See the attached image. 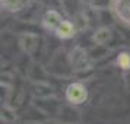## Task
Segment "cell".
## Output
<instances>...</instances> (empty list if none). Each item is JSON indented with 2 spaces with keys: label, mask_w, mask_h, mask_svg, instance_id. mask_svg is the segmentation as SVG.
I'll list each match as a JSON object with an SVG mask.
<instances>
[{
  "label": "cell",
  "mask_w": 130,
  "mask_h": 124,
  "mask_svg": "<svg viewBox=\"0 0 130 124\" xmlns=\"http://www.w3.org/2000/svg\"><path fill=\"white\" fill-rule=\"evenodd\" d=\"M112 31L110 26H100L92 32V42L95 45H105L111 40Z\"/></svg>",
  "instance_id": "cell-9"
},
{
  "label": "cell",
  "mask_w": 130,
  "mask_h": 124,
  "mask_svg": "<svg viewBox=\"0 0 130 124\" xmlns=\"http://www.w3.org/2000/svg\"><path fill=\"white\" fill-rule=\"evenodd\" d=\"M66 102L72 107H79L88 101V88L82 82H72L64 89Z\"/></svg>",
  "instance_id": "cell-1"
},
{
  "label": "cell",
  "mask_w": 130,
  "mask_h": 124,
  "mask_svg": "<svg viewBox=\"0 0 130 124\" xmlns=\"http://www.w3.org/2000/svg\"><path fill=\"white\" fill-rule=\"evenodd\" d=\"M79 124H82V123H79Z\"/></svg>",
  "instance_id": "cell-20"
},
{
  "label": "cell",
  "mask_w": 130,
  "mask_h": 124,
  "mask_svg": "<svg viewBox=\"0 0 130 124\" xmlns=\"http://www.w3.org/2000/svg\"><path fill=\"white\" fill-rule=\"evenodd\" d=\"M69 56V64H70V70L73 73H82L86 72L88 69L92 67V60L89 59L88 51L82 47H75Z\"/></svg>",
  "instance_id": "cell-2"
},
{
  "label": "cell",
  "mask_w": 130,
  "mask_h": 124,
  "mask_svg": "<svg viewBox=\"0 0 130 124\" xmlns=\"http://www.w3.org/2000/svg\"><path fill=\"white\" fill-rule=\"evenodd\" d=\"M21 124H40V123H32V121H22Z\"/></svg>",
  "instance_id": "cell-18"
},
{
  "label": "cell",
  "mask_w": 130,
  "mask_h": 124,
  "mask_svg": "<svg viewBox=\"0 0 130 124\" xmlns=\"http://www.w3.org/2000/svg\"><path fill=\"white\" fill-rule=\"evenodd\" d=\"M83 3H86V5H89V2H91V0H82Z\"/></svg>",
  "instance_id": "cell-19"
},
{
  "label": "cell",
  "mask_w": 130,
  "mask_h": 124,
  "mask_svg": "<svg viewBox=\"0 0 130 124\" xmlns=\"http://www.w3.org/2000/svg\"><path fill=\"white\" fill-rule=\"evenodd\" d=\"M54 91L48 82L45 83H34V98L35 99H45V98H53Z\"/></svg>",
  "instance_id": "cell-10"
},
{
  "label": "cell",
  "mask_w": 130,
  "mask_h": 124,
  "mask_svg": "<svg viewBox=\"0 0 130 124\" xmlns=\"http://www.w3.org/2000/svg\"><path fill=\"white\" fill-rule=\"evenodd\" d=\"M88 6L91 7L92 10H95L96 13L108 12V10H111L112 0H91Z\"/></svg>",
  "instance_id": "cell-15"
},
{
  "label": "cell",
  "mask_w": 130,
  "mask_h": 124,
  "mask_svg": "<svg viewBox=\"0 0 130 124\" xmlns=\"http://www.w3.org/2000/svg\"><path fill=\"white\" fill-rule=\"evenodd\" d=\"M108 53H110V50H108L105 45H95L94 44V47L88 50V56H89V59L92 60V63L107 57Z\"/></svg>",
  "instance_id": "cell-13"
},
{
  "label": "cell",
  "mask_w": 130,
  "mask_h": 124,
  "mask_svg": "<svg viewBox=\"0 0 130 124\" xmlns=\"http://www.w3.org/2000/svg\"><path fill=\"white\" fill-rule=\"evenodd\" d=\"M40 124H60L59 121H56V120H53V118H47V120H44L42 123Z\"/></svg>",
  "instance_id": "cell-17"
},
{
  "label": "cell",
  "mask_w": 130,
  "mask_h": 124,
  "mask_svg": "<svg viewBox=\"0 0 130 124\" xmlns=\"http://www.w3.org/2000/svg\"><path fill=\"white\" fill-rule=\"evenodd\" d=\"M28 77L34 83H45L48 82V72L38 63H32L28 69Z\"/></svg>",
  "instance_id": "cell-8"
},
{
  "label": "cell",
  "mask_w": 130,
  "mask_h": 124,
  "mask_svg": "<svg viewBox=\"0 0 130 124\" xmlns=\"http://www.w3.org/2000/svg\"><path fill=\"white\" fill-rule=\"evenodd\" d=\"M54 34H56V37H57L59 40H61V41H67V40H72L73 37L76 35L77 31H76V28H75V25H73L72 21L64 19V21L59 25V28L54 31Z\"/></svg>",
  "instance_id": "cell-7"
},
{
  "label": "cell",
  "mask_w": 130,
  "mask_h": 124,
  "mask_svg": "<svg viewBox=\"0 0 130 124\" xmlns=\"http://www.w3.org/2000/svg\"><path fill=\"white\" fill-rule=\"evenodd\" d=\"M0 118H2V123H5V124H15L18 121V114H16L13 107L6 104V105H2Z\"/></svg>",
  "instance_id": "cell-11"
},
{
  "label": "cell",
  "mask_w": 130,
  "mask_h": 124,
  "mask_svg": "<svg viewBox=\"0 0 130 124\" xmlns=\"http://www.w3.org/2000/svg\"><path fill=\"white\" fill-rule=\"evenodd\" d=\"M112 18L130 28V0H112Z\"/></svg>",
  "instance_id": "cell-3"
},
{
  "label": "cell",
  "mask_w": 130,
  "mask_h": 124,
  "mask_svg": "<svg viewBox=\"0 0 130 124\" xmlns=\"http://www.w3.org/2000/svg\"><path fill=\"white\" fill-rule=\"evenodd\" d=\"M63 21H64V19L61 18V13H60L59 10H56V9H48L41 18V26L45 31H53L54 32Z\"/></svg>",
  "instance_id": "cell-5"
},
{
  "label": "cell",
  "mask_w": 130,
  "mask_h": 124,
  "mask_svg": "<svg viewBox=\"0 0 130 124\" xmlns=\"http://www.w3.org/2000/svg\"><path fill=\"white\" fill-rule=\"evenodd\" d=\"M73 25L77 32H83L89 26V18L85 12H76L73 16Z\"/></svg>",
  "instance_id": "cell-12"
},
{
  "label": "cell",
  "mask_w": 130,
  "mask_h": 124,
  "mask_svg": "<svg viewBox=\"0 0 130 124\" xmlns=\"http://www.w3.org/2000/svg\"><path fill=\"white\" fill-rule=\"evenodd\" d=\"M116 66L123 72H130V51L123 50L116 57Z\"/></svg>",
  "instance_id": "cell-14"
},
{
  "label": "cell",
  "mask_w": 130,
  "mask_h": 124,
  "mask_svg": "<svg viewBox=\"0 0 130 124\" xmlns=\"http://www.w3.org/2000/svg\"><path fill=\"white\" fill-rule=\"evenodd\" d=\"M57 118H59L60 124H79L80 123L79 112H77L72 105L61 107V110H60Z\"/></svg>",
  "instance_id": "cell-6"
},
{
  "label": "cell",
  "mask_w": 130,
  "mask_h": 124,
  "mask_svg": "<svg viewBox=\"0 0 130 124\" xmlns=\"http://www.w3.org/2000/svg\"><path fill=\"white\" fill-rule=\"evenodd\" d=\"M2 2V9L9 10V12H16L22 9L24 0H0Z\"/></svg>",
  "instance_id": "cell-16"
},
{
  "label": "cell",
  "mask_w": 130,
  "mask_h": 124,
  "mask_svg": "<svg viewBox=\"0 0 130 124\" xmlns=\"http://www.w3.org/2000/svg\"><path fill=\"white\" fill-rule=\"evenodd\" d=\"M40 41H41V38L37 34H32V32H22L18 35L19 47L26 56H32L35 53L38 45H40Z\"/></svg>",
  "instance_id": "cell-4"
}]
</instances>
